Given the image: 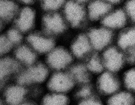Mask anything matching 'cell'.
I'll return each instance as SVG.
<instances>
[{
  "instance_id": "6da1fadb",
  "label": "cell",
  "mask_w": 135,
  "mask_h": 105,
  "mask_svg": "<svg viewBox=\"0 0 135 105\" xmlns=\"http://www.w3.org/2000/svg\"><path fill=\"white\" fill-rule=\"evenodd\" d=\"M51 71L45 63L38 61L22 68L15 80L29 88L45 86Z\"/></svg>"
},
{
  "instance_id": "7a4b0ae2",
  "label": "cell",
  "mask_w": 135,
  "mask_h": 105,
  "mask_svg": "<svg viewBox=\"0 0 135 105\" xmlns=\"http://www.w3.org/2000/svg\"><path fill=\"white\" fill-rule=\"evenodd\" d=\"M40 15L34 6H21L12 23L26 36L39 28Z\"/></svg>"
},
{
  "instance_id": "3957f363",
  "label": "cell",
  "mask_w": 135,
  "mask_h": 105,
  "mask_svg": "<svg viewBox=\"0 0 135 105\" xmlns=\"http://www.w3.org/2000/svg\"><path fill=\"white\" fill-rule=\"evenodd\" d=\"M44 57L43 62L51 72L68 70L75 60L68 48L57 45Z\"/></svg>"
},
{
  "instance_id": "277c9868",
  "label": "cell",
  "mask_w": 135,
  "mask_h": 105,
  "mask_svg": "<svg viewBox=\"0 0 135 105\" xmlns=\"http://www.w3.org/2000/svg\"><path fill=\"white\" fill-rule=\"evenodd\" d=\"M94 51L102 52L115 44V33L101 24L90 27L85 32Z\"/></svg>"
},
{
  "instance_id": "5b68a950",
  "label": "cell",
  "mask_w": 135,
  "mask_h": 105,
  "mask_svg": "<svg viewBox=\"0 0 135 105\" xmlns=\"http://www.w3.org/2000/svg\"><path fill=\"white\" fill-rule=\"evenodd\" d=\"M69 26L61 12L42 13L39 29L55 39L64 34Z\"/></svg>"
},
{
  "instance_id": "8992f818",
  "label": "cell",
  "mask_w": 135,
  "mask_h": 105,
  "mask_svg": "<svg viewBox=\"0 0 135 105\" xmlns=\"http://www.w3.org/2000/svg\"><path fill=\"white\" fill-rule=\"evenodd\" d=\"M93 85L96 93L106 98L123 89L120 75L107 70L94 77Z\"/></svg>"
},
{
  "instance_id": "52a82bcc",
  "label": "cell",
  "mask_w": 135,
  "mask_h": 105,
  "mask_svg": "<svg viewBox=\"0 0 135 105\" xmlns=\"http://www.w3.org/2000/svg\"><path fill=\"white\" fill-rule=\"evenodd\" d=\"M61 12L70 28H82L89 21L86 6L74 0H67Z\"/></svg>"
},
{
  "instance_id": "ba28073f",
  "label": "cell",
  "mask_w": 135,
  "mask_h": 105,
  "mask_svg": "<svg viewBox=\"0 0 135 105\" xmlns=\"http://www.w3.org/2000/svg\"><path fill=\"white\" fill-rule=\"evenodd\" d=\"M100 54L104 70L120 74L128 65L125 53L115 44Z\"/></svg>"
},
{
  "instance_id": "9c48e42d",
  "label": "cell",
  "mask_w": 135,
  "mask_h": 105,
  "mask_svg": "<svg viewBox=\"0 0 135 105\" xmlns=\"http://www.w3.org/2000/svg\"><path fill=\"white\" fill-rule=\"evenodd\" d=\"M76 86L68 70L51 72L45 84L47 91L66 94L74 91Z\"/></svg>"
},
{
  "instance_id": "30bf717a",
  "label": "cell",
  "mask_w": 135,
  "mask_h": 105,
  "mask_svg": "<svg viewBox=\"0 0 135 105\" xmlns=\"http://www.w3.org/2000/svg\"><path fill=\"white\" fill-rule=\"evenodd\" d=\"M0 93L7 105H18L31 98V89L17 80L4 85Z\"/></svg>"
},
{
  "instance_id": "8fae6325",
  "label": "cell",
  "mask_w": 135,
  "mask_h": 105,
  "mask_svg": "<svg viewBox=\"0 0 135 105\" xmlns=\"http://www.w3.org/2000/svg\"><path fill=\"white\" fill-rule=\"evenodd\" d=\"M25 41L40 57H44L56 45L55 39L39 28L27 35Z\"/></svg>"
},
{
  "instance_id": "7c38bea8",
  "label": "cell",
  "mask_w": 135,
  "mask_h": 105,
  "mask_svg": "<svg viewBox=\"0 0 135 105\" xmlns=\"http://www.w3.org/2000/svg\"><path fill=\"white\" fill-rule=\"evenodd\" d=\"M22 67L12 54L0 59V89L15 80Z\"/></svg>"
},
{
  "instance_id": "4fadbf2b",
  "label": "cell",
  "mask_w": 135,
  "mask_h": 105,
  "mask_svg": "<svg viewBox=\"0 0 135 105\" xmlns=\"http://www.w3.org/2000/svg\"><path fill=\"white\" fill-rule=\"evenodd\" d=\"M99 24L103 25L115 34L130 24L126 13L123 7L115 8L114 7Z\"/></svg>"
},
{
  "instance_id": "5bb4252c",
  "label": "cell",
  "mask_w": 135,
  "mask_h": 105,
  "mask_svg": "<svg viewBox=\"0 0 135 105\" xmlns=\"http://www.w3.org/2000/svg\"><path fill=\"white\" fill-rule=\"evenodd\" d=\"M68 48L74 59L82 62L94 52L85 32L74 37Z\"/></svg>"
},
{
  "instance_id": "9a60e30c",
  "label": "cell",
  "mask_w": 135,
  "mask_h": 105,
  "mask_svg": "<svg viewBox=\"0 0 135 105\" xmlns=\"http://www.w3.org/2000/svg\"><path fill=\"white\" fill-rule=\"evenodd\" d=\"M11 54L22 68L32 65L40 61V57L25 41L15 47Z\"/></svg>"
},
{
  "instance_id": "2e32d148",
  "label": "cell",
  "mask_w": 135,
  "mask_h": 105,
  "mask_svg": "<svg viewBox=\"0 0 135 105\" xmlns=\"http://www.w3.org/2000/svg\"><path fill=\"white\" fill-rule=\"evenodd\" d=\"M115 44L125 54L135 51V25L129 24L116 34Z\"/></svg>"
},
{
  "instance_id": "e0dca14e",
  "label": "cell",
  "mask_w": 135,
  "mask_h": 105,
  "mask_svg": "<svg viewBox=\"0 0 135 105\" xmlns=\"http://www.w3.org/2000/svg\"><path fill=\"white\" fill-rule=\"evenodd\" d=\"M113 7L104 0H91L86 6L89 20L100 23Z\"/></svg>"
},
{
  "instance_id": "ac0fdd59",
  "label": "cell",
  "mask_w": 135,
  "mask_h": 105,
  "mask_svg": "<svg viewBox=\"0 0 135 105\" xmlns=\"http://www.w3.org/2000/svg\"><path fill=\"white\" fill-rule=\"evenodd\" d=\"M20 6L16 0H0V19L6 25L10 24Z\"/></svg>"
},
{
  "instance_id": "d6986e66",
  "label": "cell",
  "mask_w": 135,
  "mask_h": 105,
  "mask_svg": "<svg viewBox=\"0 0 135 105\" xmlns=\"http://www.w3.org/2000/svg\"><path fill=\"white\" fill-rule=\"evenodd\" d=\"M68 71L74 79L76 86L92 82L93 77L88 70L83 62L74 63Z\"/></svg>"
},
{
  "instance_id": "ffe728a7",
  "label": "cell",
  "mask_w": 135,
  "mask_h": 105,
  "mask_svg": "<svg viewBox=\"0 0 135 105\" xmlns=\"http://www.w3.org/2000/svg\"><path fill=\"white\" fill-rule=\"evenodd\" d=\"M106 98L105 105H135V94L123 89Z\"/></svg>"
},
{
  "instance_id": "44dd1931",
  "label": "cell",
  "mask_w": 135,
  "mask_h": 105,
  "mask_svg": "<svg viewBox=\"0 0 135 105\" xmlns=\"http://www.w3.org/2000/svg\"><path fill=\"white\" fill-rule=\"evenodd\" d=\"M82 62L93 77L104 70L100 53L93 52Z\"/></svg>"
},
{
  "instance_id": "7402d4cb",
  "label": "cell",
  "mask_w": 135,
  "mask_h": 105,
  "mask_svg": "<svg viewBox=\"0 0 135 105\" xmlns=\"http://www.w3.org/2000/svg\"><path fill=\"white\" fill-rule=\"evenodd\" d=\"M69 99L68 94L47 91L40 96V105H68Z\"/></svg>"
},
{
  "instance_id": "603a6c76",
  "label": "cell",
  "mask_w": 135,
  "mask_h": 105,
  "mask_svg": "<svg viewBox=\"0 0 135 105\" xmlns=\"http://www.w3.org/2000/svg\"><path fill=\"white\" fill-rule=\"evenodd\" d=\"M123 89L135 94V65H128L120 74Z\"/></svg>"
},
{
  "instance_id": "cb8c5ba5",
  "label": "cell",
  "mask_w": 135,
  "mask_h": 105,
  "mask_svg": "<svg viewBox=\"0 0 135 105\" xmlns=\"http://www.w3.org/2000/svg\"><path fill=\"white\" fill-rule=\"evenodd\" d=\"M67 0H37V5L42 13L61 11Z\"/></svg>"
},
{
  "instance_id": "d4e9b609",
  "label": "cell",
  "mask_w": 135,
  "mask_h": 105,
  "mask_svg": "<svg viewBox=\"0 0 135 105\" xmlns=\"http://www.w3.org/2000/svg\"><path fill=\"white\" fill-rule=\"evenodd\" d=\"M4 32L0 34V59L11 54L14 49Z\"/></svg>"
},
{
  "instance_id": "484cf974",
  "label": "cell",
  "mask_w": 135,
  "mask_h": 105,
  "mask_svg": "<svg viewBox=\"0 0 135 105\" xmlns=\"http://www.w3.org/2000/svg\"><path fill=\"white\" fill-rule=\"evenodd\" d=\"M130 24L135 25V0H127L123 6Z\"/></svg>"
},
{
  "instance_id": "4316f807",
  "label": "cell",
  "mask_w": 135,
  "mask_h": 105,
  "mask_svg": "<svg viewBox=\"0 0 135 105\" xmlns=\"http://www.w3.org/2000/svg\"><path fill=\"white\" fill-rule=\"evenodd\" d=\"M78 105H104L100 98V96L95 94L89 97L79 100Z\"/></svg>"
},
{
  "instance_id": "83f0119b",
  "label": "cell",
  "mask_w": 135,
  "mask_h": 105,
  "mask_svg": "<svg viewBox=\"0 0 135 105\" xmlns=\"http://www.w3.org/2000/svg\"><path fill=\"white\" fill-rule=\"evenodd\" d=\"M21 6L37 5V0H16Z\"/></svg>"
},
{
  "instance_id": "f1b7e54d",
  "label": "cell",
  "mask_w": 135,
  "mask_h": 105,
  "mask_svg": "<svg viewBox=\"0 0 135 105\" xmlns=\"http://www.w3.org/2000/svg\"><path fill=\"white\" fill-rule=\"evenodd\" d=\"M18 105H40L37 104L33 98H30Z\"/></svg>"
},
{
  "instance_id": "f546056e",
  "label": "cell",
  "mask_w": 135,
  "mask_h": 105,
  "mask_svg": "<svg viewBox=\"0 0 135 105\" xmlns=\"http://www.w3.org/2000/svg\"><path fill=\"white\" fill-rule=\"evenodd\" d=\"M106 2L110 4L111 6L114 7L115 6H117L119 4L122 2H123V0H104Z\"/></svg>"
},
{
  "instance_id": "4dcf8cb0",
  "label": "cell",
  "mask_w": 135,
  "mask_h": 105,
  "mask_svg": "<svg viewBox=\"0 0 135 105\" xmlns=\"http://www.w3.org/2000/svg\"><path fill=\"white\" fill-rule=\"evenodd\" d=\"M7 26L8 25H6L4 22H3L0 19V34L3 33L4 31L6 30Z\"/></svg>"
},
{
  "instance_id": "1f68e13d",
  "label": "cell",
  "mask_w": 135,
  "mask_h": 105,
  "mask_svg": "<svg viewBox=\"0 0 135 105\" xmlns=\"http://www.w3.org/2000/svg\"><path fill=\"white\" fill-rule=\"evenodd\" d=\"M76 1L78 3H81L82 4H84L85 6H86V4L88 3H89V2L91 1V0H74Z\"/></svg>"
},
{
  "instance_id": "d6a6232c",
  "label": "cell",
  "mask_w": 135,
  "mask_h": 105,
  "mask_svg": "<svg viewBox=\"0 0 135 105\" xmlns=\"http://www.w3.org/2000/svg\"><path fill=\"white\" fill-rule=\"evenodd\" d=\"M0 105H7L4 100L0 93Z\"/></svg>"
}]
</instances>
